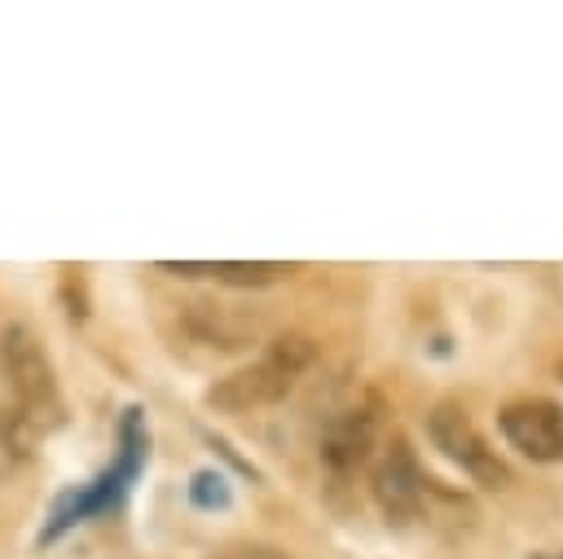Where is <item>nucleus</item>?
Here are the masks:
<instances>
[{"mask_svg":"<svg viewBox=\"0 0 563 559\" xmlns=\"http://www.w3.org/2000/svg\"><path fill=\"white\" fill-rule=\"evenodd\" d=\"M369 484H374V497H378L387 524L422 519L427 497L435 493V480L422 471V462L413 458L409 440L396 436V431H391V436L378 445V453L369 458Z\"/></svg>","mask_w":563,"mask_h":559,"instance_id":"obj_4","label":"nucleus"},{"mask_svg":"<svg viewBox=\"0 0 563 559\" xmlns=\"http://www.w3.org/2000/svg\"><path fill=\"white\" fill-rule=\"evenodd\" d=\"M308 365H312V339L282 335L251 365H242L229 379H220L207 392V405L220 409V414H255V409H268V405L286 401L295 392V383L303 379Z\"/></svg>","mask_w":563,"mask_h":559,"instance_id":"obj_1","label":"nucleus"},{"mask_svg":"<svg viewBox=\"0 0 563 559\" xmlns=\"http://www.w3.org/2000/svg\"><path fill=\"white\" fill-rule=\"evenodd\" d=\"M145 453H150L145 414L132 405V409H123V418H119V453H114V462H110L92 484H84L79 493H70V497L53 511V524L44 528V541L62 537L66 528H75V524H84V519H92V515L114 511V506L123 502V493L136 484V475H141V467H145Z\"/></svg>","mask_w":563,"mask_h":559,"instance_id":"obj_2","label":"nucleus"},{"mask_svg":"<svg viewBox=\"0 0 563 559\" xmlns=\"http://www.w3.org/2000/svg\"><path fill=\"white\" fill-rule=\"evenodd\" d=\"M158 268L176 273V277H207V282H220V286H268L282 273H290L286 264H268V260H216V264H202V260H158Z\"/></svg>","mask_w":563,"mask_h":559,"instance_id":"obj_8","label":"nucleus"},{"mask_svg":"<svg viewBox=\"0 0 563 559\" xmlns=\"http://www.w3.org/2000/svg\"><path fill=\"white\" fill-rule=\"evenodd\" d=\"M189 497L211 511V506H224V502H229V484H224L220 471H198L194 484H189Z\"/></svg>","mask_w":563,"mask_h":559,"instance_id":"obj_9","label":"nucleus"},{"mask_svg":"<svg viewBox=\"0 0 563 559\" xmlns=\"http://www.w3.org/2000/svg\"><path fill=\"white\" fill-rule=\"evenodd\" d=\"M427 436L431 445L453 462L462 467L479 489H506L510 484V467L497 458V449H488V440L479 436V427L471 423V414L453 401L435 405L427 414Z\"/></svg>","mask_w":563,"mask_h":559,"instance_id":"obj_5","label":"nucleus"},{"mask_svg":"<svg viewBox=\"0 0 563 559\" xmlns=\"http://www.w3.org/2000/svg\"><path fill=\"white\" fill-rule=\"evenodd\" d=\"M497 427L506 445L519 449L528 462H541V467L563 462V405L559 401H545V396L510 401L501 405Z\"/></svg>","mask_w":563,"mask_h":559,"instance_id":"obj_6","label":"nucleus"},{"mask_svg":"<svg viewBox=\"0 0 563 559\" xmlns=\"http://www.w3.org/2000/svg\"><path fill=\"white\" fill-rule=\"evenodd\" d=\"M541 559H563V550H559V555H541Z\"/></svg>","mask_w":563,"mask_h":559,"instance_id":"obj_11","label":"nucleus"},{"mask_svg":"<svg viewBox=\"0 0 563 559\" xmlns=\"http://www.w3.org/2000/svg\"><path fill=\"white\" fill-rule=\"evenodd\" d=\"M0 383L13 401V418L31 423V427H48L62 418V392H57V374L53 361L44 352V343L35 339V330L26 326H4L0 330Z\"/></svg>","mask_w":563,"mask_h":559,"instance_id":"obj_3","label":"nucleus"},{"mask_svg":"<svg viewBox=\"0 0 563 559\" xmlns=\"http://www.w3.org/2000/svg\"><path fill=\"white\" fill-rule=\"evenodd\" d=\"M9 431H13V423H4V418H0V445L9 440Z\"/></svg>","mask_w":563,"mask_h":559,"instance_id":"obj_10","label":"nucleus"},{"mask_svg":"<svg viewBox=\"0 0 563 559\" xmlns=\"http://www.w3.org/2000/svg\"><path fill=\"white\" fill-rule=\"evenodd\" d=\"M374 431H378V418L369 409H343L325 436H321V458L334 475H347L356 467H365L374 458Z\"/></svg>","mask_w":563,"mask_h":559,"instance_id":"obj_7","label":"nucleus"}]
</instances>
